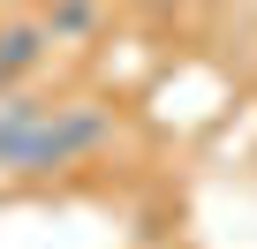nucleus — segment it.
Returning a JSON list of instances; mask_svg holds the SVG:
<instances>
[{"label": "nucleus", "mask_w": 257, "mask_h": 249, "mask_svg": "<svg viewBox=\"0 0 257 249\" xmlns=\"http://www.w3.org/2000/svg\"><path fill=\"white\" fill-rule=\"evenodd\" d=\"M38 16H46L53 46H83V38H98V23H106V0H38Z\"/></svg>", "instance_id": "2"}, {"label": "nucleus", "mask_w": 257, "mask_h": 249, "mask_svg": "<svg viewBox=\"0 0 257 249\" xmlns=\"http://www.w3.org/2000/svg\"><path fill=\"white\" fill-rule=\"evenodd\" d=\"M46 53H53V31L38 8H0V91L31 83L46 68Z\"/></svg>", "instance_id": "1"}]
</instances>
